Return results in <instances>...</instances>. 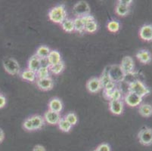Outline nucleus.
<instances>
[{
    "instance_id": "nucleus-9",
    "label": "nucleus",
    "mask_w": 152,
    "mask_h": 151,
    "mask_svg": "<svg viewBox=\"0 0 152 151\" xmlns=\"http://www.w3.org/2000/svg\"><path fill=\"white\" fill-rule=\"evenodd\" d=\"M86 88L91 93H96L99 92L102 88V83H101L100 79L97 77L90 79L86 83Z\"/></svg>"
},
{
    "instance_id": "nucleus-11",
    "label": "nucleus",
    "mask_w": 152,
    "mask_h": 151,
    "mask_svg": "<svg viewBox=\"0 0 152 151\" xmlns=\"http://www.w3.org/2000/svg\"><path fill=\"white\" fill-rule=\"evenodd\" d=\"M44 120H45L46 123L51 125H58V122L60 121L61 115L60 113H56V112L52 111V110H49L46 111L44 115Z\"/></svg>"
},
{
    "instance_id": "nucleus-33",
    "label": "nucleus",
    "mask_w": 152,
    "mask_h": 151,
    "mask_svg": "<svg viewBox=\"0 0 152 151\" xmlns=\"http://www.w3.org/2000/svg\"><path fill=\"white\" fill-rule=\"evenodd\" d=\"M23 128H25L27 131H34V128H33V125H32L31 121L30 120V117L27 118L25 121L23 122Z\"/></svg>"
},
{
    "instance_id": "nucleus-8",
    "label": "nucleus",
    "mask_w": 152,
    "mask_h": 151,
    "mask_svg": "<svg viewBox=\"0 0 152 151\" xmlns=\"http://www.w3.org/2000/svg\"><path fill=\"white\" fill-rule=\"evenodd\" d=\"M124 101L128 106L135 107L140 105L142 102V98L137 95L136 94L129 91L124 97Z\"/></svg>"
},
{
    "instance_id": "nucleus-22",
    "label": "nucleus",
    "mask_w": 152,
    "mask_h": 151,
    "mask_svg": "<svg viewBox=\"0 0 152 151\" xmlns=\"http://www.w3.org/2000/svg\"><path fill=\"white\" fill-rule=\"evenodd\" d=\"M61 27L67 33H72L74 31V20L71 19H65L61 23Z\"/></svg>"
},
{
    "instance_id": "nucleus-16",
    "label": "nucleus",
    "mask_w": 152,
    "mask_h": 151,
    "mask_svg": "<svg viewBox=\"0 0 152 151\" xmlns=\"http://www.w3.org/2000/svg\"><path fill=\"white\" fill-rule=\"evenodd\" d=\"M136 58H138V60L142 63H150L151 61V55L149 52V51L145 49L141 50L136 54Z\"/></svg>"
},
{
    "instance_id": "nucleus-38",
    "label": "nucleus",
    "mask_w": 152,
    "mask_h": 151,
    "mask_svg": "<svg viewBox=\"0 0 152 151\" xmlns=\"http://www.w3.org/2000/svg\"><path fill=\"white\" fill-rule=\"evenodd\" d=\"M33 151H46L45 150V147L42 145H37V146L34 147Z\"/></svg>"
},
{
    "instance_id": "nucleus-2",
    "label": "nucleus",
    "mask_w": 152,
    "mask_h": 151,
    "mask_svg": "<svg viewBox=\"0 0 152 151\" xmlns=\"http://www.w3.org/2000/svg\"><path fill=\"white\" fill-rule=\"evenodd\" d=\"M129 91L133 92L140 96L141 98H143L145 96H147L150 93L151 91L148 87L146 86L140 80H135L129 83Z\"/></svg>"
},
{
    "instance_id": "nucleus-29",
    "label": "nucleus",
    "mask_w": 152,
    "mask_h": 151,
    "mask_svg": "<svg viewBox=\"0 0 152 151\" xmlns=\"http://www.w3.org/2000/svg\"><path fill=\"white\" fill-rule=\"evenodd\" d=\"M107 27V30L110 32H111V33H117L120 30L121 25H120V23L117 21V20H111V21L108 22Z\"/></svg>"
},
{
    "instance_id": "nucleus-20",
    "label": "nucleus",
    "mask_w": 152,
    "mask_h": 151,
    "mask_svg": "<svg viewBox=\"0 0 152 151\" xmlns=\"http://www.w3.org/2000/svg\"><path fill=\"white\" fill-rule=\"evenodd\" d=\"M51 50L49 47L45 46V45H42V46L39 47L36 52V55L40 59H46L50 53Z\"/></svg>"
},
{
    "instance_id": "nucleus-5",
    "label": "nucleus",
    "mask_w": 152,
    "mask_h": 151,
    "mask_svg": "<svg viewBox=\"0 0 152 151\" xmlns=\"http://www.w3.org/2000/svg\"><path fill=\"white\" fill-rule=\"evenodd\" d=\"M73 12L77 17H83L90 15V7L85 1H80L75 4L73 8Z\"/></svg>"
},
{
    "instance_id": "nucleus-21",
    "label": "nucleus",
    "mask_w": 152,
    "mask_h": 151,
    "mask_svg": "<svg viewBox=\"0 0 152 151\" xmlns=\"http://www.w3.org/2000/svg\"><path fill=\"white\" fill-rule=\"evenodd\" d=\"M20 77L23 80H27L28 82H34L37 78V74L34 72L31 71L30 70H23L21 73H20Z\"/></svg>"
},
{
    "instance_id": "nucleus-12",
    "label": "nucleus",
    "mask_w": 152,
    "mask_h": 151,
    "mask_svg": "<svg viewBox=\"0 0 152 151\" xmlns=\"http://www.w3.org/2000/svg\"><path fill=\"white\" fill-rule=\"evenodd\" d=\"M37 85L42 91H49L53 88L54 82L51 77L37 80Z\"/></svg>"
},
{
    "instance_id": "nucleus-10",
    "label": "nucleus",
    "mask_w": 152,
    "mask_h": 151,
    "mask_svg": "<svg viewBox=\"0 0 152 151\" xmlns=\"http://www.w3.org/2000/svg\"><path fill=\"white\" fill-rule=\"evenodd\" d=\"M124 102L121 100L119 101H110L109 102V109L113 114L121 115L124 111Z\"/></svg>"
},
{
    "instance_id": "nucleus-13",
    "label": "nucleus",
    "mask_w": 152,
    "mask_h": 151,
    "mask_svg": "<svg viewBox=\"0 0 152 151\" xmlns=\"http://www.w3.org/2000/svg\"><path fill=\"white\" fill-rule=\"evenodd\" d=\"M139 36L145 41L152 40V26L151 25H144L139 30Z\"/></svg>"
},
{
    "instance_id": "nucleus-3",
    "label": "nucleus",
    "mask_w": 152,
    "mask_h": 151,
    "mask_svg": "<svg viewBox=\"0 0 152 151\" xmlns=\"http://www.w3.org/2000/svg\"><path fill=\"white\" fill-rule=\"evenodd\" d=\"M108 75L111 81L114 83L123 82L126 76L120 65H112L108 66Z\"/></svg>"
},
{
    "instance_id": "nucleus-40",
    "label": "nucleus",
    "mask_w": 152,
    "mask_h": 151,
    "mask_svg": "<svg viewBox=\"0 0 152 151\" xmlns=\"http://www.w3.org/2000/svg\"><path fill=\"white\" fill-rule=\"evenodd\" d=\"M94 151H96V150H94Z\"/></svg>"
},
{
    "instance_id": "nucleus-30",
    "label": "nucleus",
    "mask_w": 152,
    "mask_h": 151,
    "mask_svg": "<svg viewBox=\"0 0 152 151\" xmlns=\"http://www.w3.org/2000/svg\"><path fill=\"white\" fill-rule=\"evenodd\" d=\"M98 28V24L96 23L95 20H92V21L89 22V23H87L85 25V30L84 31L88 32V33H95L96 30H97Z\"/></svg>"
},
{
    "instance_id": "nucleus-35",
    "label": "nucleus",
    "mask_w": 152,
    "mask_h": 151,
    "mask_svg": "<svg viewBox=\"0 0 152 151\" xmlns=\"http://www.w3.org/2000/svg\"><path fill=\"white\" fill-rule=\"evenodd\" d=\"M82 18V20L83 21V23H85V25L87 23H89V22L92 21V20H95V18H94V17L91 15H85V16L81 17Z\"/></svg>"
},
{
    "instance_id": "nucleus-31",
    "label": "nucleus",
    "mask_w": 152,
    "mask_h": 151,
    "mask_svg": "<svg viewBox=\"0 0 152 151\" xmlns=\"http://www.w3.org/2000/svg\"><path fill=\"white\" fill-rule=\"evenodd\" d=\"M121 98H122V91L119 88H116L115 89L112 91L108 100H110V101H119V100H121Z\"/></svg>"
},
{
    "instance_id": "nucleus-6",
    "label": "nucleus",
    "mask_w": 152,
    "mask_h": 151,
    "mask_svg": "<svg viewBox=\"0 0 152 151\" xmlns=\"http://www.w3.org/2000/svg\"><path fill=\"white\" fill-rule=\"evenodd\" d=\"M139 142L142 144L149 146L152 144V129L150 128H143L138 135Z\"/></svg>"
},
{
    "instance_id": "nucleus-17",
    "label": "nucleus",
    "mask_w": 152,
    "mask_h": 151,
    "mask_svg": "<svg viewBox=\"0 0 152 151\" xmlns=\"http://www.w3.org/2000/svg\"><path fill=\"white\" fill-rule=\"evenodd\" d=\"M47 60L49 61L50 66L57 64L59 62L61 61V54L58 51H56V50H51L50 53H49V56L47 58Z\"/></svg>"
},
{
    "instance_id": "nucleus-36",
    "label": "nucleus",
    "mask_w": 152,
    "mask_h": 151,
    "mask_svg": "<svg viewBox=\"0 0 152 151\" xmlns=\"http://www.w3.org/2000/svg\"><path fill=\"white\" fill-rule=\"evenodd\" d=\"M132 3V0H119L118 4H121V5H125V6L129 7V5Z\"/></svg>"
},
{
    "instance_id": "nucleus-4",
    "label": "nucleus",
    "mask_w": 152,
    "mask_h": 151,
    "mask_svg": "<svg viewBox=\"0 0 152 151\" xmlns=\"http://www.w3.org/2000/svg\"><path fill=\"white\" fill-rule=\"evenodd\" d=\"M3 67L5 71L12 76H15L20 73V66L15 59L6 58L3 61Z\"/></svg>"
},
{
    "instance_id": "nucleus-25",
    "label": "nucleus",
    "mask_w": 152,
    "mask_h": 151,
    "mask_svg": "<svg viewBox=\"0 0 152 151\" xmlns=\"http://www.w3.org/2000/svg\"><path fill=\"white\" fill-rule=\"evenodd\" d=\"M115 12L119 16L124 17L127 15L129 12V7L125 6V5H121V4H117L115 8Z\"/></svg>"
},
{
    "instance_id": "nucleus-28",
    "label": "nucleus",
    "mask_w": 152,
    "mask_h": 151,
    "mask_svg": "<svg viewBox=\"0 0 152 151\" xmlns=\"http://www.w3.org/2000/svg\"><path fill=\"white\" fill-rule=\"evenodd\" d=\"M64 66H64V63L61 61L59 62L57 64L49 66V70H51L52 73L55 75L60 74V73L63 71L64 69Z\"/></svg>"
},
{
    "instance_id": "nucleus-7",
    "label": "nucleus",
    "mask_w": 152,
    "mask_h": 151,
    "mask_svg": "<svg viewBox=\"0 0 152 151\" xmlns=\"http://www.w3.org/2000/svg\"><path fill=\"white\" fill-rule=\"evenodd\" d=\"M121 67L124 70L126 75L132 74L134 73L135 70V63L134 61L130 56H125L122 59V61L121 63Z\"/></svg>"
},
{
    "instance_id": "nucleus-37",
    "label": "nucleus",
    "mask_w": 152,
    "mask_h": 151,
    "mask_svg": "<svg viewBox=\"0 0 152 151\" xmlns=\"http://www.w3.org/2000/svg\"><path fill=\"white\" fill-rule=\"evenodd\" d=\"M6 104V98L4 95H0V109L3 108Z\"/></svg>"
},
{
    "instance_id": "nucleus-14",
    "label": "nucleus",
    "mask_w": 152,
    "mask_h": 151,
    "mask_svg": "<svg viewBox=\"0 0 152 151\" xmlns=\"http://www.w3.org/2000/svg\"><path fill=\"white\" fill-rule=\"evenodd\" d=\"M27 66H28V70H31V71L34 72V73H37V70L40 68L41 66L40 58H38L36 55H33L30 58Z\"/></svg>"
},
{
    "instance_id": "nucleus-1",
    "label": "nucleus",
    "mask_w": 152,
    "mask_h": 151,
    "mask_svg": "<svg viewBox=\"0 0 152 151\" xmlns=\"http://www.w3.org/2000/svg\"><path fill=\"white\" fill-rule=\"evenodd\" d=\"M67 12L64 5H58L52 8L49 12V18L51 21L55 23H61L67 19Z\"/></svg>"
},
{
    "instance_id": "nucleus-32",
    "label": "nucleus",
    "mask_w": 152,
    "mask_h": 151,
    "mask_svg": "<svg viewBox=\"0 0 152 151\" xmlns=\"http://www.w3.org/2000/svg\"><path fill=\"white\" fill-rule=\"evenodd\" d=\"M65 119L71 125H74L77 124V121H78V118H77V115L74 113H69L65 116Z\"/></svg>"
},
{
    "instance_id": "nucleus-24",
    "label": "nucleus",
    "mask_w": 152,
    "mask_h": 151,
    "mask_svg": "<svg viewBox=\"0 0 152 151\" xmlns=\"http://www.w3.org/2000/svg\"><path fill=\"white\" fill-rule=\"evenodd\" d=\"M99 79H100L101 83H102V88H104L106 85H108L109 83L111 82L112 81L108 75V66L104 69V70L103 73H102V77H101Z\"/></svg>"
},
{
    "instance_id": "nucleus-19",
    "label": "nucleus",
    "mask_w": 152,
    "mask_h": 151,
    "mask_svg": "<svg viewBox=\"0 0 152 151\" xmlns=\"http://www.w3.org/2000/svg\"><path fill=\"white\" fill-rule=\"evenodd\" d=\"M139 113L144 117H149L152 115V107L148 104H140L139 108Z\"/></svg>"
},
{
    "instance_id": "nucleus-18",
    "label": "nucleus",
    "mask_w": 152,
    "mask_h": 151,
    "mask_svg": "<svg viewBox=\"0 0 152 151\" xmlns=\"http://www.w3.org/2000/svg\"><path fill=\"white\" fill-rule=\"evenodd\" d=\"M30 120L31 121L34 131L40 129L44 125V118H42L39 115H34V116H30Z\"/></svg>"
},
{
    "instance_id": "nucleus-27",
    "label": "nucleus",
    "mask_w": 152,
    "mask_h": 151,
    "mask_svg": "<svg viewBox=\"0 0 152 151\" xmlns=\"http://www.w3.org/2000/svg\"><path fill=\"white\" fill-rule=\"evenodd\" d=\"M58 125L59 128L64 132H69L71 129L72 125L64 118L61 119Z\"/></svg>"
},
{
    "instance_id": "nucleus-15",
    "label": "nucleus",
    "mask_w": 152,
    "mask_h": 151,
    "mask_svg": "<svg viewBox=\"0 0 152 151\" xmlns=\"http://www.w3.org/2000/svg\"><path fill=\"white\" fill-rule=\"evenodd\" d=\"M49 108L52 111L60 113L63 110V104L59 98H52L49 103Z\"/></svg>"
},
{
    "instance_id": "nucleus-23",
    "label": "nucleus",
    "mask_w": 152,
    "mask_h": 151,
    "mask_svg": "<svg viewBox=\"0 0 152 151\" xmlns=\"http://www.w3.org/2000/svg\"><path fill=\"white\" fill-rule=\"evenodd\" d=\"M74 31L83 33L85 30V23H83L81 17H77L74 20Z\"/></svg>"
},
{
    "instance_id": "nucleus-26",
    "label": "nucleus",
    "mask_w": 152,
    "mask_h": 151,
    "mask_svg": "<svg viewBox=\"0 0 152 151\" xmlns=\"http://www.w3.org/2000/svg\"><path fill=\"white\" fill-rule=\"evenodd\" d=\"M36 74H37V77L38 78V80L50 77H49V67H47V66H40V68L37 70Z\"/></svg>"
},
{
    "instance_id": "nucleus-39",
    "label": "nucleus",
    "mask_w": 152,
    "mask_h": 151,
    "mask_svg": "<svg viewBox=\"0 0 152 151\" xmlns=\"http://www.w3.org/2000/svg\"><path fill=\"white\" fill-rule=\"evenodd\" d=\"M5 138V134H4V131H2V129L0 128V143H2V141Z\"/></svg>"
},
{
    "instance_id": "nucleus-34",
    "label": "nucleus",
    "mask_w": 152,
    "mask_h": 151,
    "mask_svg": "<svg viewBox=\"0 0 152 151\" xmlns=\"http://www.w3.org/2000/svg\"><path fill=\"white\" fill-rule=\"evenodd\" d=\"M96 151H110V147L109 146V144H102L99 145L96 149Z\"/></svg>"
}]
</instances>
